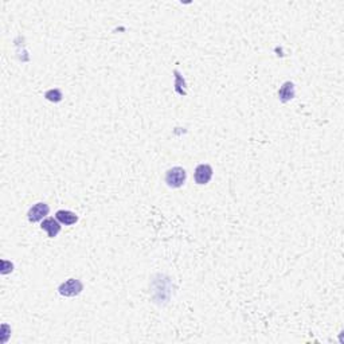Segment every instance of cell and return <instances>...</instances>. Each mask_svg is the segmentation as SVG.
<instances>
[{
  "label": "cell",
  "instance_id": "6da1fadb",
  "mask_svg": "<svg viewBox=\"0 0 344 344\" xmlns=\"http://www.w3.org/2000/svg\"><path fill=\"white\" fill-rule=\"evenodd\" d=\"M84 291V284L78 278H69L58 287V292L63 297H75Z\"/></svg>",
  "mask_w": 344,
  "mask_h": 344
},
{
  "label": "cell",
  "instance_id": "7a4b0ae2",
  "mask_svg": "<svg viewBox=\"0 0 344 344\" xmlns=\"http://www.w3.org/2000/svg\"><path fill=\"white\" fill-rule=\"evenodd\" d=\"M187 179V172L183 167H172L166 172V183L170 188H180Z\"/></svg>",
  "mask_w": 344,
  "mask_h": 344
},
{
  "label": "cell",
  "instance_id": "3957f363",
  "mask_svg": "<svg viewBox=\"0 0 344 344\" xmlns=\"http://www.w3.org/2000/svg\"><path fill=\"white\" fill-rule=\"evenodd\" d=\"M49 213H50V206L47 203H43V202H39V203H35L31 209L28 210L27 219L32 223H35V222L43 221L45 217L49 215Z\"/></svg>",
  "mask_w": 344,
  "mask_h": 344
},
{
  "label": "cell",
  "instance_id": "277c9868",
  "mask_svg": "<svg viewBox=\"0 0 344 344\" xmlns=\"http://www.w3.org/2000/svg\"><path fill=\"white\" fill-rule=\"evenodd\" d=\"M213 173H214V170H213V167L210 164H199L198 167L195 168V172H194L195 183L199 184V186L207 184L211 180Z\"/></svg>",
  "mask_w": 344,
  "mask_h": 344
},
{
  "label": "cell",
  "instance_id": "5b68a950",
  "mask_svg": "<svg viewBox=\"0 0 344 344\" xmlns=\"http://www.w3.org/2000/svg\"><path fill=\"white\" fill-rule=\"evenodd\" d=\"M42 230H45L47 233L49 238H55L59 231H61V223L58 222L57 218H46L43 219L42 223H41Z\"/></svg>",
  "mask_w": 344,
  "mask_h": 344
},
{
  "label": "cell",
  "instance_id": "8992f818",
  "mask_svg": "<svg viewBox=\"0 0 344 344\" xmlns=\"http://www.w3.org/2000/svg\"><path fill=\"white\" fill-rule=\"evenodd\" d=\"M295 96H296L295 84L291 82V81L284 82L281 88H280V90H278V98H280V101L285 104V102H289L291 99L295 98Z\"/></svg>",
  "mask_w": 344,
  "mask_h": 344
},
{
  "label": "cell",
  "instance_id": "52a82bcc",
  "mask_svg": "<svg viewBox=\"0 0 344 344\" xmlns=\"http://www.w3.org/2000/svg\"><path fill=\"white\" fill-rule=\"evenodd\" d=\"M55 218L59 223L65 226H72L78 222V215L69 210H58L55 213Z\"/></svg>",
  "mask_w": 344,
  "mask_h": 344
},
{
  "label": "cell",
  "instance_id": "ba28073f",
  "mask_svg": "<svg viewBox=\"0 0 344 344\" xmlns=\"http://www.w3.org/2000/svg\"><path fill=\"white\" fill-rule=\"evenodd\" d=\"M173 74H175V92L179 96H186V93H187L186 92V81L183 78V75L179 70H175Z\"/></svg>",
  "mask_w": 344,
  "mask_h": 344
},
{
  "label": "cell",
  "instance_id": "9c48e42d",
  "mask_svg": "<svg viewBox=\"0 0 344 344\" xmlns=\"http://www.w3.org/2000/svg\"><path fill=\"white\" fill-rule=\"evenodd\" d=\"M45 98L51 101V102H61L63 98V94L59 89H50L45 93Z\"/></svg>",
  "mask_w": 344,
  "mask_h": 344
}]
</instances>
